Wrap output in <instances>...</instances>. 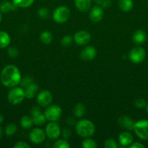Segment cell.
<instances>
[{
	"mask_svg": "<svg viewBox=\"0 0 148 148\" xmlns=\"http://www.w3.org/2000/svg\"><path fill=\"white\" fill-rule=\"evenodd\" d=\"M46 136L52 140H56L61 134V129L55 121H51L46 126L45 128Z\"/></svg>",
	"mask_w": 148,
	"mask_h": 148,
	"instance_id": "obj_8",
	"label": "cell"
},
{
	"mask_svg": "<svg viewBox=\"0 0 148 148\" xmlns=\"http://www.w3.org/2000/svg\"><path fill=\"white\" fill-rule=\"evenodd\" d=\"M4 116L1 115V114H0V125H1V124L3 123V121H4Z\"/></svg>",
	"mask_w": 148,
	"mask_h": 148,
	"instance_id": "obj_42",
	"label": "cell"
},
{
	"mask_svg": "<svg viewBox=\"0 0 148 148\" xmlns=\"http://www.w3.org/2000/svg\"><path fill=\"white\" fill-rule=\"evenodd\" d=\"M2 136H3V130H2V128H1V126H0V140L1 139Z\"/></svg>",
	"mask_w": 148,
	"mask_h": 148,
	"instance_id": "obj_43",
	"label": "cell"
},
{
	"mask_svg": "<svg viewBox=\"0 0 148 148\" xmlns=\"http://www.w3.org/2000/svg\"><path fill=\"white\" fill-rule=\"evenodd\" d=\"M54 148H69L70 145L67 142L66 140L62 139V140H58L54 143L53 145Z\"/></svg>",
	"mask_w": 148,
	"mask_h": 148,
	"instance_id": "obj_29",
	"label": "cell"
},
{
	"mask_svg": "<svg viewBox=\"0 0 148 148\" xmlns=\"http://www.w3.org/2000/svg\"><path fill=\"white\" fill-rule=\"evenodd\" d=\"M130 148H145V145L143 144L140 143H138V142H136V143H132L129 146Z\"/></svg>",
	"mask_w": 148,
	"mask_h": 148,
	"instance_id": "obj_39",
	"label": "cell"
},
{
	"mask_svg": "<svg viewBox=\"0 0 148 148\" xmlns=\"http://www.w3.org/2000/svg\"><path fill=\"white\" fill-rule=\"evenodd\" d=\"M145 108H146V111H147V114H148V103L147 104V106H146V107H145Z\"/></svg>",
	"mask_w": 148,
	"mask_h": 148,
	"instance_id": "obj_45",
	"label": "cell"
},
{
	"mask_svg": "<svg viewBox=\"0 0 148 148\" xmlns=\"http://www.w3.org/2000/svg\"><path fill=\"white\" fill-rule=\"evenodd\" d=\"M73 38L71 36H63L61 39V44L63 46H70L73 43Z\"/></svg>",
	"mask_w": 148,
	"mask_h": 148,
	"instance_id": "obj_30",
	"label": "cell"
},
{
	"mask_svg": "<svg viewBox=\"0 0 148 148\" xmlns=\"http://www.w3.org/2000/svg\"><path fill=\"white\" fill-rule=\"evenodd\" d=\"M52 34L49 30H44L40 34V40L44 44L48 45L52 41Z\"/></svg>",
	"mask_w": 148,
	"mask_h": 148,
	"instance_id": "obj_24",
	"label": "cell"
},
{
	"mask_svg": "<svg viewBox=\"0 0 148 148\" xmlns=\"http://www.w3.org/2000/svg\"><path fill=\"white\" fill-rule=\"evenodd\" d=\"M34 0H12V2L18 8H26L33 4Z\"/></svg>",
	"mask_w": 148,
	"mask_h": 148,
	"instance_id": "obj_25",
	"label": "cell"
},
{
	"mask_svg": "<svg viewBox=\"0 0 148 148\" xmlns=\"http://www.w3.org/2000/svg\"><path fill=\"white\" fill-rule=\"evenodd\" d=\"M74 123H75V120H74V119L73 118V117H69V118L67 119V124H68V125H73Z\"/></svg>",
	"mask_w": 148,
	"mask_h": 148,
	"instance_id": "obj_41",
	"label": "cell"
},
{
	"mask_svg": "<svg viewBox=\"0 0 148 148\" xmlns=\"http://www.w3.org/2000/svg\"><path fill=\"white\" fill-rule=\"evenodd\" d=\"M11 39L10 36L7 32L0 30V49L7 48L10 45Z\"/></svg>",
	"mask_w": 148,
	"mask_h": 148,
	"instance_id": "obj_19",
	"label": "cell"
},
{
	"mask_svg": "<svg viewBox=\"0 0 148 148\" xmlns=\"http://www.w3.org/2000/svg\"><path fill=\"white\" fill-rule=\"evenodd\" d=\"M104 146L105 148H118V147L115 140L111 138H109L105 140Z\"/></svg>",
	"mask_w": 148,
	"mask_h": 148,
	"instance_id": "obj_31",
	"label": "cell"
},
{
	"mask_svg": "<svg viewBox=\"0 0 148 148\" xmlns=\"http://www.w3.org/2000/svg\"><path fill=\"white\" fill-rule=\"evenodd\" d=\"M133 1L132 0H119L118 7L121 11L128 12L133 8Z\"/></svg>",
	"mask_w": 148,
	"mask_h": 148,
	"instance_id": "obj_20",
	"label": "cell"
},
{
	"mask_svg": "<svg viewBox=\"0 0 148 148\" xmlns=\"http://www.w3.org/2000/svg\"><path fill=\"white\" fill-rule=\"evenodd\" d=\"M16 132H17V126L12 123L7 124L5 127V130H4L5 134L7 136L14 135Z\"/></svg>",
	"mask_w": 148,
	"mask_h": 148,
	"instance_id": "obj_27",
	"label": "cell"
},
{
	"mask_svg": "<svg viewBox=\"0 0 148 148\" xmlns=\"http://www.w3.org/2000/svg\"><path fill=\"white\" fill-rule=\"evenodd\" d=\"M118 123L119 126L121 127L122 128L129 130V131L133 130L135 124L134 121L127 116H121L119 117L118 119Z\"/></svg>",
	"mask_w": 148,
	"mask_h": 148,
	"instance_id": "obj_14",
	"label": "cell"
},
{
	"mask_svg": "<svg viewBox=\"0 0 148 148\" xmlns=\"http://www.w3.org/2000/svg\"><path fill=\"white\" fill-rule=\"evenodd\" d=\"M38 14L42 19H46L49 17V11L46 7H41L38 10Z\"/></svg>",
	"mask_w": 148,
	"mask_h": 148,
	"instance_id": "obj_32",
	"label": "cell"
},
{
	"mask_svg": "<svg viewBox=\"0 0 148 148\" xmlns=\"http://www.w3.org/2000/svg\"><path fill=\"white\" fill-rule=\"evenodd\" d=\"M26 98L25 90L20 87H14L9 91L7 95V100L12 105H18Z\"/></svg>",
	"mask_w": 148,
	"mask_h": 148,
	"instance_id": "obj_3",
	"label": "cell"
},
{
	"mask_svg": "<svg viewBox=\"0 0 148 148\" xmlns=\"http://www.w3.org/2000/svg\"><path fill=\"white\" fill-rule=\"evenodd\" d=\"M97 56V49L92 46H86L80 53V57L85 62L93 60Z\"/></svg>",
	"mask_w": 148,
	"mask_h": 148,
	"instance_id": "obj_12",
	"label": "cell"
},
{
	"mask_svg": "<svg viewBox=\"0 0 148 148\" xmlns=\"http://www.w3.org/2000/svg\"><path fill=\"white\" fill-rule=\"evenodd\" d=\"M1 20H2V16H1V12H0V23H1Z\"/></svg>",
	"mask_w": 148,
	"mask_h": 148,
	"instance_id": "obj_46",
	"label": "cell"
},
{
	"mask_svg": "<svg viewBox=\"0 0 148 148\" xmlns=\"http://www.w3.org/2000/svg\"><path fill=\"white\" fill-rule=\"evenodd\" d=\"M82 147L84 148H96L97 147V144L94 140L87 137L82 142Z\"/></svg>",
	"mask_w": 148,
	"mask_h": 148,
	"instance_id": "obj_28",
	"label": "cell"
},
{
	"mask_svg": "<svg viewBox=\"0 0 148 148\" xmlns=\"http://www.w3.org/2000/svg\"><path fill=\"white\" fill-rule=\"evenodd\" d=\"M39 90V86L34 82H32L31 84L26 87L25 88V94H26V98L28 99H32L36 96V93Z\"/></svg>",
	"mask_w": 148,
	"mask_h": 148,
	"instance_id": "obj_18",
	"label": "cell"
},
{
	"mask_svg": "<svg viewBox=\"0 0 148 148\" xmlns=\"http://www.w3.org/2000/svg\"><path fill=\"white\" fill-rule=\"evenodd\" d=\"M41 111L39 106H34L32 108L31 111H30V115H31V117H33L41 114Z\"/></svg>",
	"mask_w": 148,
	"mask_h": 148,
	"instance_id": "obj_38",
	"label": "cell"
},
{
	"mask_svg": "<svg viewBox=\"0 0 148 148\" xmlns=\"http://www.w3.org/2000/svg\"><path fill=\"white\" fill-rule=\"evenodd\" d=\"M146 33L142 30H137L133 33L132 36V40L136 45H141L146 41Z\"/></svg>",
	"mask_w": 148,
	"mask_h": 148,
	"instance_id": "obj_16",
	"label": "cell"
},
{
	"mask_svg": "<svg viewBox=\"0 0 148 148\" xmlns=\"http://www.w3.org/2000/svg\"><path fill=\"white\" fill-rule=\"evenodd\" d=\"M33 121V124L36 126H41L43 124H44L46 121V118L44 114H38V115L32 117Z\"/></svg>",
	"mask_w": 148,
	"mask_h": 148,
	"instance_id": "obj_26",
	"label": "cell"
},
{
	"mask_svg": "<svg viewBox=\"0 0 148 148\" xmlns=\"http://www.w3.org/2000/svg\"><path fill=\"white\" fill-rule=\"evenodd\" d=\"M53 100L52 93L47 90H44L38 93L36 97V101L39 106L47 107L51 105Z\"/></svg>",
	"mask_w": 148,
	"mask_h": 148,
	"instance_id": "obj_9",
	"label": "cell"
},
{
	"mask_svg": "<svg viewBox=\"0 0 148 148\" xmlns=\"http://www.w3.org/2000/svg\"><path fill=\"white\" fill-rule=\"evenodd\" d=\"M20 124L21 127H23L24 130H29L33 127V121L31 116H23L21 119H20Z\"/></svg>",
	"mask_w": 148,
	"mask_h": 148,
	"instance_id": "obj_22",
	"label": "cell"
},
{
	"mask_svg": "<svg viewBox=\"0 0 148 148\" xmlns=\"http://www.w3.org/2000/svg\"><path fill=\"white\" fill-rule=\"evenodd\" d=\"M101 5L102 8H107V7H110L111 5V1L110 0H103Z\"/></svg>",
	"mask_w": 148,
	"mask_h": 148,
	"instance_id": "obj_40",
	"label": "cell"
},
{
	"mask_svg": "<svg viewBox=\"0 0 148 148\" xmlns=\"http://www.w3.org/2000/svg\"><path fill=\"white\" fill-rule=\"evenodd\" d=\"M32 82H33V80L32 79V78L30 77H24L23 79H21V82L20 84H21L22 88H26V87L28 86L30 84H31Z\"/></svg>",
	"mask_w": 148,
	"mask_h": 148,
	"instance_id": "obj_35",
	"label": "cell"
},
{
	"mask_svg": "<svg viewBox=\"0 0 148 148\" xmlns=\"http://www.w3.org/2000/svg\"><path fill=\"white\" fill-rule=\"evenodd\" d=\"M21 74L15 65L8 64L1 70L0 80L5 87L12 88L17 86L21 82Z\"/></svg>",
	"mask_w": 148,
	"mask_h": 148,
	"instance_id": "obj_1",
	"label": "cell"
},
{
	"mask_svg": "<svg viewBox=\"0 0 148 148\" xmlns=\"http://www.w3.org/2000/svg\"><path fill=\"white\" fill-rule=\"evenodd\" d=\"M30 145L24 141H19L15 143L14 148H29Z\"/></svg>",
	"mask_w": 148,
	"mask_h": 148,
	"instance_id": "obj_36",
	"label": "cell"
},
{
	"mask_svg": "<svg viewBox=\"0 0 148 148\" xmlns=\"http://www.w3.org/2000/svg\"><path fill=\"white\" fill-rule=\"evenodd\" d=\"M94 1H95L96 4H102V3L103 0H94Z\"/></svg>",
	"mask_w": 148,
	"mask_h": 148,
	"instance_id": "obj_44",
	"label": "cell"
},
{
	"mask_svg": "<svg viewBox=\"0 0 148 148\" xmlns=\"http://www.w3.org/2000/svg\"><path fill=\"white\" fill-rule=\"evenodd\" d=\"M70 15H71V12L69 8L65 6H59L54 10L52 13V18L57 23L62 24L68 21Z\"/></svg>",
	"mask_w": 148,
	"mask_h": 148,
	"instance_id": "obj_4",
	"label": "cell"
},
{
	"mask_svg": "<svg viewBox=\"0 0 148 148\" xmlns=\"http://www.w3.org/2000/svg\"><path fill=\"white\" fill-rule=\"evenodd\" d=\"M75 129L77 134L83 138L91 137L95 132V126L89 119L79 120L75 124Z\"/></svg>",
	"mask_w": 148,
	"mask_h": 148,
	"instance_id": "obj_2",
	"label": "cell"
},
{
	"mask_svg": "<svg viewBox=\"0 0 148 148\" xmlns=\"http://www.w3.org/2000/svg\"><path fill=\"white\" fill-rule=\"evenodd\" d=\"M133 131L141 140H148V121L145 119L139 120L134 124Z\"/></svg>",
	"mask_w": 148,
	"mask_h": 148,
	"instance_id": "obj_5",
	"label": "cell"
},
{
	"mask_svg": "<svg viewBox=\"0 0 148 148\" xmlns=\"http://www.w3.org/2000/svg\"><path fill=\"white\" fill-rule=\"evenodd\" d=\"M45 131L40 128H33L29 134V139L30 142L35 145L41 144L46 139Z\"/></svg>",
	"mask_w": 148,
	"mask_h": 148,
	"instance_id": "obj_10",
	"label": "cell"
},
{
	"mask_svg": "<svg viewBox=\"0 0 148 148\" xmlns=\"http://www.w3.org/2000/svg\"><path fill=\"white\" fill-rule=\"evenodd\" d=\"M17 9V7L13 4V2L10 1H3L0 4V12L7 13L10 11H15Z\"/></svg>",
	"mask_w": 148,
	"mask_h": 148,
	"instance_id": "obj_21",
	"label": "cell"
},
{
	"mask_svg": "<svg viewBox=\"0 0 148 148\" xmlns=\"http://www.w3.org/2000/svg\"><path fill=\"white\" fill-rule=\"evenodd\" d=\"M73 40L78 46H85L91 40V34L86 30H79L74 34Z\"/></svg>",
	"mask_w": 148,
	"mask_h": 148,
	"instance_id": "obj_11",
	"label": "cell"
},
{
	"mask_svg": "<svg viewBox=\"0 0 148 148\" xmlns=\"http://www.w3.org/2000/svg\"><path fill=\"white\" fill-rule=\"evenodd\" d=\"M85 111L86 108L84 104L77 103L73 107V114L75 115V117H77V118H81L82 116H84V114H85Z\"/></svg>",
	"mask_w": 148,
	"mask_h": 148,
	"instance_id": "obj_23",
	"label": "cell"
},
{
	"mask_svg": "<svg viewBox=\"0 0 148 148\" xmlns=\"http://www.w3.org/2000/svg\"><path fill=\"white\" fill-rule=\"evenodd\" d=\"M134 105L137 108L142 109V108H144L146 107L147 103L145 100L142 99V98H138V99H136L134 101Z\"/></svg>",
	"mask_w": 148,
	"mask_h": 148,
	"instance_id": "obj_33",
	"label": "cell"
},
{
	"mask_svg": "<svg viewBox=\"0 0 148 148\" xmlns=\"http://www.w3.org/2000/svg\"><path fill=\"white\" fill-rule=\"evenodd\" d=\"M62 136H63V138L65 140H67V139H69L71 137V134H72V132H71V130L68 128H64L63 130H62Z\"/></svg>",
	"mask_w": 148,
	"mask_h": 148,
	"instance_id": "obj_37",
	"label": "cell"
},
{
	"mask_svg": "<svg viewBox=\"0 0 148 148\" xmlns=\"http://www.w3.org/2000/svg\"><path fill=\"white\" fill-rule=\"evenodd\" d=\"M44 115L49 121H56L62 116V108L57 105H49L44 111Z\"/></svg>",
	"mask_w": 148,
	"mask_h": 148,
	"instance_id": "obj_6",
	"label": "cell"
},
{
	"mask_svg": "<svg viewBox=\"0 0 148 148\" xmlns=\"http://www.w3.org/2000/svg\"><path fill=\"white\" fill-rule=\"evenodd\" d=\"M146 56L145 50L141 46H136L130 51L129 54V59L134 64H139L144 61Z\"/></svg>",
	"mask_w": 148,
	"mask_h": 148,
	"instance_id": "obj_7",
	"label": "cell"
},
{
	"mask_svg": "<svg viewBox=\"0 0 148 148\" xmlns=\"http://www.w3.org/2000/svg\"><path fill=\"white\" fill-rule=\"evenodd\" d=\"M7 53L9 56L11 58H16L17 57L19 54L18 50L15 47H10L7 50Z\"/></svg>",
	"mask_w": 148,
	"mask_h": 148,
	"instance_id": "obj_34",
	"label": "cell"
},
{
	"mask_svg": "<svg viewBox=\"0 0 148 148\" xmlns=\"http://www.w3.org/2000/svg\"><path fill=\"white\" fill-rule=\"evenodd\" d=\"M74 3L78 11L85 12L91 8V0H74Z\"/></svg>",
	"mask_w": 148,
	"mask_h": 148,
	"instance_id": "obj_17",
	"label": "cell"
},
{
	"mask_svg": "<svg viewBox=\"0 0 148 148\" xmlns=\"http://www.w3.org/2000/svg\"><path fill=\"white\" fill-rule=\"evenodd\" d=\"M133 136L131 133L128 132H121L118 136V142L120 145L123 147H128L133 143Z\"/></svg>",
	"mask_w": 148,
	"mask_h": 148,
	"instance_id": "obj_15",
	"label": "cell"
},
{
	"mask_svg": "<svg viewBox=\"0 0 148 148\" xmlns=\"http://www.w3.org/2000/svg\"><path fill=\"white\" fill-rule=\"evenodd\" d=\"M104 16V10L102 7L100 6H94L90 9L89 11V19L93 23H99L101 21Z\"/></svg>",
	"mask_w": 148,
	"mask_h": 148,
	"instance_id": "obj_13",
	"label": "cell"
}]
</instances>
